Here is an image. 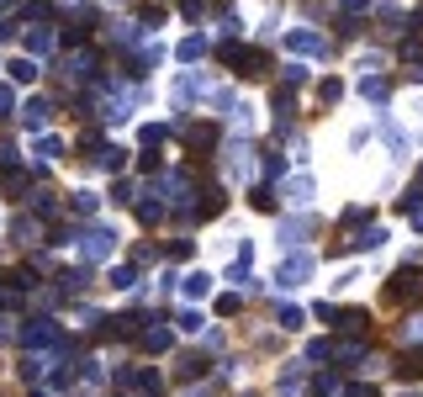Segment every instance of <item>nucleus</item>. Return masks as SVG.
Masks as SVG:
<instances>
[{
	"label": "nucleus",
	"instance_id": "2",
	"mask_svg": "<svg viewBox=\"0 0 423 397\" xmlns=\"http://www.w3.org/2000/svg\"><path fill=\"white\" fill-rule=\"evenodd\" d=\"M291 48H296V53H323L328 43H323L317 32H291Z\"/></svg>",
	"mask_w": 423,
	"mask_h": 397
},
{
	"label": "nucleus",
	"instance_id": "1",
	"mask_svg": "<svg viewBox=\"0 0 423 397\" xmlns=\"http://www.w3.org/2000/svg\"><path fill=\"white\" fill-rule=\"evenodd\" d=\"M397 297H423V270H402L397 276Z\"/></svg>",
	"mask_w": 423,
	"mask_h": 397
},
{
	"label": "nucleus",
	"instance_id": "3",
	"mask_svg": "<svg viewBox=\"0 0 423 397\" xmlns=\"http://www.w3.org/2000/svg\"><path fill=\"white\" fill-rule=\"evenodd\" d=\"M291 202H313V181H291Z\"/></svg>",
	"mask_w": 423,
	"mask_h": 397
}]
</instances>
